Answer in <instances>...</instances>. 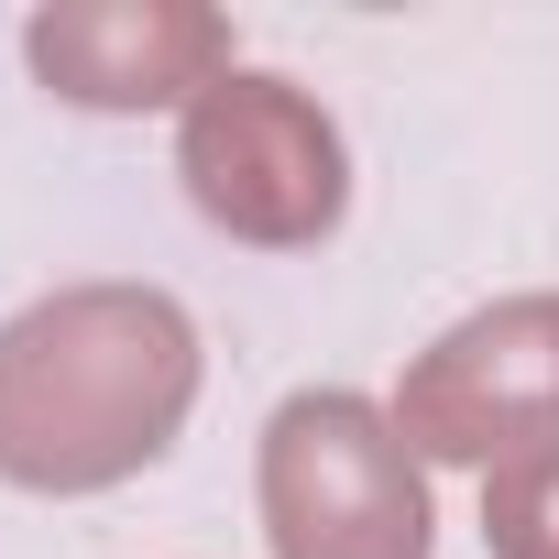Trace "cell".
Here are the masks:
<instances>
[{
    "label": "cell",
    "mask_w": 559,
    "mask_h": 559,
    "mask_svg": "<svg viewBox=\"0 0 559 559\" xmlns=\"http://www.w3.org/2000/svg\"><path fill=\"white\" fill-rule=\"evenodd\" d=\"M23 56L67 110H198L241 67L198 0H56L23 23Z\"/></svg>",
    "instance_id": "5b68a950"
},
{
    "label": "cell",
    "mask_w": 559,
    "mask_h": 559,
    "mask_svg": "<svg viewBox=\"0 0 559 559\" xmlns=\"http://www.w3.org/2000/svg\"><path fill=\"white\" fill-rule=\"evenodd\" d=\"M176 176H187L198 219L230 230V241H252V252H308L352 209L341 121L297 78H274V67H230L176 121Z\"/></svg>",
    "instance_id": "3957f363"
},
{
    "label": "cell",
    "mask_w": 559,
    "mask_h": 559,
    "mask_svg": "<svg viewBox=\"0 0 559 559\" xmlns=\"http://www.w3.org/2000/svg\"><path fill=\"white\" fill-rule=\"evenodd\" d=\"M198 406V319L165 286H56L0 319V483L110 493L176 450Z\"/></svg>",
    "instance_id": "6da1fadb"
},
{
    "label": "cell",
    "mask_w": 559,
    "mask_h": 559,
    "mask_svg": "<svg viewBox=\"0 0 559 559\" xmlns=\"http://www.w3.org/2000/svg\"><path fill=\"white\" fill-rule=\"evenodd\" d=\"M263 537L274 559H428L439 515H428V472L395 428V406L352 395V384H308L263 417Z\"/></svg>",
    "instance_id": "7a4b0ae2"
},
{
    "label": "cell",
    "mask_w": 559,
    "mask_h": 559,
    "mask_svg": "<svg viewBox=\"0 0 559 559\" xmlns=\"http://www.w3.org/2000/svg\"><path fill=\"white\" fill-rule=\"evenodd\" d=\"M483 548L493 559H559V439L483 472Z\"/></svg>",
    "instance_id": "8992f818"
},
{
    "label": "cell",
    "mask_w": 559,
    "mask_h": 559,
    "mask_svg": "<svg viewBox=\"0 0 559 559\" xmlns=\"http://www.w3.org/2000/svg\"><path fill=\"white\" fill-rule=\"evenodd\" d=\"M395 428L417 461H526L559 439V297L526 286V297H493L472 319H450L406 384H395Z\"/></svg>",
    "instance_id": "277c9868"
}]
</instances>
